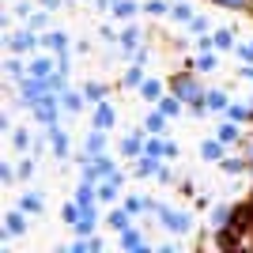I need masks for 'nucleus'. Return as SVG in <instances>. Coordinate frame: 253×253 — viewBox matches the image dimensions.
Instances as JSON below:
<instances>
[{"instance_id": "nucleus-2", "label": "nucleus", "mask_w": 253, "mask_h": 253, "mask_svg": "<svg viewBox=\"0 0 253 253\" xmlns=\"http://www.w3.org/2000/svg\"><path fill=\"white\" fill-rule=\"evenodd\" d=\"M23 227H27V223H23V211H8L4 231H8V234H23Z\"/></svg>"}, {"instance_id": "nucleus-20", "label": "nucleus", "mask_w": 253, "mask_h": 253, "mask_svg": "<svg viewBox=\"0 0 253 253\" xmlns=\"http://www.w3.org/2000/svg\"><path fill=\"white\" fill-rule=\"evenodd\" d=\"M121 148H125V155H140V148H144V140H140V136H128L125 144H121Z\"/></svg>"}, {"instance_id": "nucleus-22", "label": "nucleus", "mask_w": 253, "mask_h": 253, "mask_svg": "<svg viewBox=\"0 0 253 253\" xmlns=\"http://www.w3.org/2000/svg\"><path fill=\"white\" fill-rule=\"evenodd\" d=\"M98 197H102V201H114V197H117V181H106V185H98Z\"/></svg>"}, {"instance_id": "nucleus-14", "label": "nucleus", "mask_w": 253, "mask_h": 253, "mask_svg": "<svg viewBox=\"0 0 253 253\" xmlns=\"http://www.w3.org/2000/svg\"><path fill=\"white\" fill-rule=\"evenodd\" d=\"M140 91H144V98H159V95H163V87H159L155 80H144V84H140Z\"/></svg>"}, {"instance_id": "nucleus-19", "label": "nucleus", "mask_w": 253, "mask_h": 253, "mask_svg": "<svg viewBox=\"0 0 253 253\" xmlns=\"http://www.w3.org/2000/svg\"><path fill=\"white\" fill-rule=\"evenodd\" d=\"M128 211V208H125ZM125 211H114V215H110V227H117V231H128V215Z\"/></svg>"}, {"instance_id": "nucleus-4", "label": "nucleus", "mask_w": 253, "mask_h": 253, "mask_svg": "<svg viewBox=\"0 0 253 253\" xmlns=\"http://www.w3.org/2000/svg\"><path fill=\"white\" fill-rule=\"evenodd\" d=\"M114 15H117V19H132V15H136V4H132V0H117Z\"/></svg>"}, {"instance_id": "nucleus-21", "label": "nucleus", "mask_w": 253, "mask_h": 253, "mask_svg": "<svg viewBox=\"0 0 253 253\" xmlns=\"http://www.w3.org/2000/svg\"><path fill=\"white\" fill-rule=\"evenodd\" d=\"M178 102H181V98H163V102H159V110H163L167 117H174V114H178Z\"/></svg>"}, {"instance_id": "nucleus-16", "label": "nucleus", "mask_w": 253, "mask_h": 253, "mask_svg": "<svg viewBox=\"0 0 253 253\" xmlns=\"http://www.w3.org/2000/svg\"><path fill=\"white\" fill-rule=\"evenodd\" d=\"M121 246H125V250H136V246H144V242H140L136 231H121Z\"/></svg>"}, {"instance_id": "nucleus-24", "label": "nucleus", "mask_w": 253, "mask_h": 253, "mask_svg": "<svg viewBox=\"0 0 253 253\" xmlns=\"http://www.w3.org/2000/svg\"><path fill=\"white\" fill-rule=\"evenodd\" d=\"M87 148H91V151L106 148V132H102V136H98V132H91V140H87Z\"/></svg>"}, {"instance_id": "nucleus-8", "label": "nucleus", "mask_w": 253, "mask_h": 253, "mask_svg": "<svg viewBox=\"0 0 253 253\" xmlns=\"http://www.w3.org/2000/svg\"><path fill=\"white\" fill-rule=\"evenodd\" d=\"M31 76H57V72H53V64L45 61V57H38V61L31 64Z\"/></svg>"}, {"instance_id": "nucleus-9", "label": "nucleus", "mask_w": 253, "mask_h": 253, "mask_svg": "<svg viewBox=\"0 0 253 253\" xmlns=\"http://www.w3.org/2000/svg\"><path fill=\"white\" fill-rule=\"evenodd\" d=\"M121 45H125L128 53H132V49H136V45H140V31H136V27H132V31H125V34H121Z\"/></svg>"}, {"instance_id": "nucleus-28", "label": "nucleus", "mask_w": 253, "mask_h": 253, "mask_svg": "<svg viewBox=\"0 0 253 253\" xmlns=\"http://www.w3.org/2000/svg\"><path fill=\"white\" fill-rule=\"evenodd\" d=\"M174 15H178V19H193V11L185 8V4H178V8H174Z\"/></svg>"}, {"instance_id": "nucleus-7", "label": "nucleus", "mask_w": 253, "mask_h": 253, "mask_svg": "<svg viewBox=\"0 0 253 253\" xmlns=\"http://www.w3.org/2000/svg\"><path fill=\"white\" fill-rule=\"evenodd\" d=\"M42 208H45V204H42V197H38V193H27V197H23V211H34V215H38Z\"/></svg>"}, {"instance_id": "nucleus-15", "label": "nucleus", "mask_w": 253, "mask_h": 253, "mask_svg": "<svg viewBox=\"0 0 253 253\" xmlns=\"http://www.w3.org/2000/svg\"><path fill=\"white\" fill-rule=\"evenodd\" d=\"M80 106H84V98L76 95V91H68V95H64V102H61V110H72V114H76Z\"/></svg>"}, {"instance_id": "nucleus-29", "label": "nucleus", "mask_w": 253, "mask_h": 253, "mask_svg": "<svg viewBox=\"0 0 253 253\" xmlns=\"http://www.w3.org/2000/svg\"><path fill=\"white\" fill-rule=\"evenodd\" d=\"M197 68H204V72H208V68H215V57H201V61H197Z\"/></svg>"}, {"instance_id": "nucleus-27", "label": "nucleus", "mask_w": 253, "mask_h": 253, "mask_svg": "<svg viewBox=\"0 0 253 253\" xmlns=\"http://www.w3.org/2000/svg\"><path fill=\"white\" fill-rule=\"evenodd\" d=\"M148 11H151V15H163V11H167V4H163V0H151Z\"/></svg>"}, {"instance_id": "nucleus-31", "label": "nucleus", "mask_w": 253, "mask_h": 253, "mask_svg": "<svg viewBox=\"0 0 253 253\" xmlns=\"http://www.w3.org/2000/svg\"><path fill=\"white\" fill-rule=\"evenodd\" d=\"M8 72L15 76V80H19V76H23V64H19V61H8Z\"/></svg>"}, {"instance_id": "nucleus-5", "label": "nucleus", "mask_w": 253, "mask_h": 253, "mask_svg": "<svg viewBox=\"0 0 253 253\" xmlns=\"http://www.w3.org/2000/svg\"><path fill=\"white\" fill-rule=\"evenodd\" d=\"M95 197H98V189H91V185H80V189H76V204H84V208H91Z\"/></svg>"}, {"instance_id": "nucleus-25", "label": "nucleus", "mask_w": 253, "mask_h": 253, "mask_svg": "<svg viewBox=\"0 0 253 253\" xmlns=\"http://www.w3.org/2000/svg\"><path fill=\"white\" fill-rule=\"evenodd\" d=\"M211 42L219 45V49H227V45H231V31H219V34H215V38H211Z\"/></svg>"}, {"instance_id": "nucleus-17", "label": "nucleus", "mask_w": 253, "mask_h": 253, "mask_svg": "<svg viewBox=\"0 0 253 253\" xmlns=\"http://www.w3.org/2000/svg\"><path fill=\"white\" fill-rule=\"evenodd\" d=\"M42 45H49V49L64 53V34H45V38H42Z\"/></svg>"}, {"instance_id": "nucleus-6", "label": "nucleus", "mask_w": 253, "mask_h": 253, "mask_svg": "<svg viewBox=\"0 0 253 253\" xmlns=\"http://www.w3.org/2000/svg\"><path fill=\"white\" fill-rule=\"evenodd\" d=\"M31 45H34V34H27V31H19V34H15V38H11V49H15V53L31 49Z\"/></svg>"}, {"instance_id": "nucleus-26", "label": "nucleus", "mask_w": 253, "mask_h": 253, "mask_svg": "<svg viewBox=\"0 0 253 253\" xmlns=\"http://www.w3.org/2000/svg\"><path fill=\"white\" fill-rule=\"evenodd\" d=\"M211 4H223V8H246L250 0H211Z\"/></svg>"}, {"instance_id": "nucleus-13", "label": "nucleus", "mask_w": 253, "mask_h": 253, "mask_svg": "<svg viewBox=\"0 0 253 253\" xmlns=\"http://www.w3.org/2000/svg\"><path fill=\"white\" fill-rule=\"evenodd\" d=\"M163 117H167V114H163V110L148 117V128H151V132H167V121H163Z\"/></svg>"}, {"instance_id": "nucleus-11", "label": "nucleus", "mask_w": 253, "mask_h": 253, "mask_svg": "<svg viewBox=\"0 0 253 253\" xmlns=\"http://www.w3.org/2000/svg\"><path fill=\"white\" fill-rule=\"evenodd\" d=\"M49 136H53V148H57V155H64V151H68V140H64V132H61V128H49Z\"/></svg>"}, {"instance_id": "nucleus-23", "label": "nucleus", "mask_w": 253, "mask_h": 253, "mask_svg": "<svg viewBox=\"0 0 253 253\" xmlns=\"http://www.w3.org/2000/svg\"><path fill=\"white\" fill-rule=\"evenodd\" d=\"M125 84H128V87H140V84H144V76H140V68H132V72H125Z\"/></svg>"}, {"instance_id": "nucleus-10", "label": "nucleus", "mask_w": 253, "mask_h": 253, "mask_svg": "<svg viewBox=\"0 0 253 253\" xmlns=\"http://www.w3.org/2000/svg\"><path fill=\"white\" fill-rule=\"evenodd\" d=\"M204 102H208V110H227V95H219V91L204 95Z\"/></svg>"}, {"instance_id": "nucleus-12", "label": "nucleus", "mask_w": 253, "mask_h": 253, "mask_svg": "<svg viewBox=\"0 0 253 253\" xmlns=\"http://www.w3.org/2000/svg\"><path fill=\"white\" fill-rule=\"evenodd\" d=\"M215 136H219L223 144H231V140L238 136V128H234V121H227V125H219V132H215Z\"/></svg>"}, {"instance_id": "nucleus-3", "label": "nucleus", "mask_w": 253, "mask_h": 253, "mask_svg": "<svg viewBox=\"0 0 253 253\" xmlns=\"http://www.w3.org/2000/svg\"><path fill=\"white\" fill-rule=\"evenodd\" d=\"M95 125H98V128H110V125H114V110H110L106 102L95 110Z\"/></svg>"}, {"instance_id": "nucleus-18", "label": "nucleus", "mask_w": 253, "mask_h": 253, "mask_svg": "<svg viewBox=\"0 0 253 253\" xmlns=\"http://www.w3.org/2000/svg\"><path fill=\"white\" fill-rule=\"evenodd\" d=\"M219 144H223V140H208V144H204V159H223Z\"/></svg>"}, {"instance_id": "nucleus-30", "label": "nucleus", "mask_w": 253, "mask_h": 253, "mask_svg": "<svg viewBox=\"0 0 253 253\" xmlns=\"http://www.w3.org/2000/svg\"><path fill=\"white\" fill-rule=\"evenodd\" d=\"M148 155H163V140H151V144H148Z\"/></svg>"}, {"instance_id": "nucleus-1", "label": "nucleus", "mask_w": 253, "mask_h": 253, "mask_svg": "<svg viewBox=\"0 0 253 253\" xmlns=\"http://www.w3.org/2000/svg\"><path fill=\"white\" fill-rule=\"evenodd\" d=\"M148 211H155L159 219H163V227H170V231H185V227H189V215H185V211H170V208H159V204H148Z\"/></svg>"}]
</instances>
